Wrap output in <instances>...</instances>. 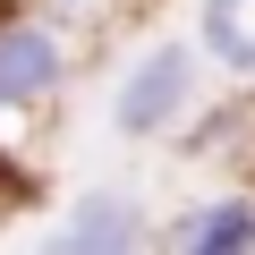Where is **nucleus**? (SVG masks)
I'll list each match as a JSON object with an SVG mask.
<instances>
[{
	"instance_id": "obj_6",
	"label": "nucleus",
	"mask_w": 255,
	"mask_h": 255,
	"mask_svg": "<svg viewBox=\"0 0 255 255\" xmlns=\"http://www.w3.org/2000/svg\"><path fill=\"white\" fill-rule=\"evenodd\" d=\"M128 9H145V0H128Z\"/></svg>"
},
{
	"instance_id": "obj_5",
	"label": "nucleus",
	"mask_w": 255,
	"mask_h": 255,
	"mask_svg": "<svg viewBox=\"0 0 255 255\" xmlns=\"http://www.w3.org/2000/svg\"><path fill=\"white\" fill-rule=\"evenodd\" d=\"M9 204H17V187H9V179H0V221H9Z\"/></svg>"
},
{
	"instance_id": "obj_1",
	"label": "nucleus",
	"mask_w": 255,
	"mask_h": 255,
	"mask_svg": "<svg viewBox=\"0 0 255 255\" xmlns=\"http://www.w3.org/2000/svg\"><path fill=\"white\" fill-rule=\"evenodd\" d=\"M196 102H204V51H196V34H162L111 77L102 119L119 145H162V136H179V119Z\"/></svg>"
},
{
	"instance_id": "obj_2",
	"label": "nucleus",
	"mask_w": 255,
	"mask_h": 255,
	"mask_svg": "<svg viewBox=\"0 0 255 255\" xmlns=\"http://www.w3.org/2000/svg\"><path fill=\"white\" fill-rule=\"evenodd\" d=\"M77 85V34L34 0L0 9V119H51Z\"/></svg>"
},
{
	"instance_id": "obj_4",
	"label": "nucleus",
	"mask_w": 255,
	"mask_h": 255,
	"mask_svg": "<svg viewBox=\"0 0 255 255\" xmlns=\"http://www.w3.org/2000/svg\"><path fill=\"white\" fill-rule=\"evenodd\" d=\"M153 247H179V255H255V187H213L196 204H179Z\"/></svg>"
},
{
	"instance_id": "obj_3",
	"label": "nucleus",
	"mask_w": 255,
	"mask_h": 255,
	"mask_svg": "<svg viewBox=\"0 0 255 255\" xmlns=\"http://www.w3.org/2000/svg\"><path fill=\"white\" fill-rule=\"evenodd\" d=\"M51 238L68 255H136V247H153V213L136 187H85V196H68Z\"/></svg>"
}]
</instances>
